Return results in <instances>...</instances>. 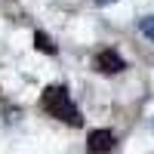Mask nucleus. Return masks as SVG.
<instances>
[{"instance_id":"f257e3e1","label":"nucleus","mask_w":154,"mask_h":154,"mask_svg":"<svg viewBox=\"0 0 154 154\" xmlns=\"http://www.w3.org/2000/svg\"><path fill=\"white\" fill-rule=\"evenodd\" d=\"M40 111H46L49 117H56V120L68 123V126H83L80 108L74 105L68 86H62V83H53V86L43 89V96H40Z\"/></svg>"},{"instance_id":"f03ea898","label":"nucleus","mask_w":154,"mask_h":154,"mask_svg":"<svg viewBox=\"0 0 154 154\" xmlns=\"http://www.w3.org/2000/svg\"><path fill=\"white\" fill-rule=\"evenodd\" d=\"M114 148V133L111 130H93L86 139V151L89 154H108Z\"/></svg>"},{"instance_id":"7ed1b4c3","label":"nucleus","mask_w":154,"mask_h":154,"mask_svg":"<svg viewBox=\"0 0 154 154\" xmlns=\"http://www.w3.org/2000/svg\"><path fill=\"white\" fill-rule=\"evenodd\" d=\"M96 68L102 74H117V71H123V59L117 56V49H102L96 56Z\"/></svg>"},{"instance_id":"20e7f679","label":"nucleus","mask_w":154,"mask_h":154,"mask_svg":"<svg viewBox=\"0 0 154 154\" xmlns=\"http://www.w3.org/2000/svg\"><path fill=\"white\" fill-rule=\"evenodd\" d=\"M34 46L40 49V53H49V56H56V43L49 40V37H46L43 31H37V34H34Z\"/></svg>"},{"instance_id":"39448f33","label":"nucleus","mask_w":154,"mask_h":154,"mask_svg":"<svg viewBox=\"0 0 154 154\" xmlns=\"http://www.w3.org/2000/svg\"><path fill=\"white\" fill-rule=\"evenodd\" d=\"M139 31H142L145 37H151V40H154V16H145L142 22H139Z\"/></svg>"},{"instance_id":"423d86ee","label":"nucleus","mask_w":154,"mask_h":154,"mask_svg":"<svg viewBox=\"0 0 154 154\" xmlns=\"http://www.w3.org/2000/svg\"><path fill=\"white\" fill-rule=\"evenodd\" d=\"M99 3H114V0H99Z\"/></svg>"}]
</instances>
